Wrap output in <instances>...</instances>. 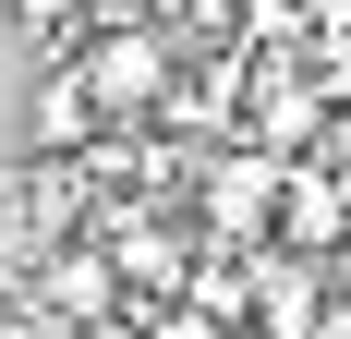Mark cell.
<instances>
[{
  "instance_id": "6da1fadb",
  "label": "cell",
  "mask_w": 351,
  "mask_h": 339,
  "mask_svg": "<svg viewBox=\"0 0 351 339\" xmlns=\"http://www.w3.org/2000/svg\"><path fill=\"white\" fill-rule=\"evenodd\" d=\"M73 73H85V97H97L109 134H134V121H158L182 85V36L170 25H97L85 49H73Z\"/></svg>"
},
{
  "instance_id": "7a4b0ae2",
  "label": "cell",
  "mask_w": 351,
  "mask_h": 339,
  "mask_svg": "<svg viewBox=\"0 0 351 339\" xmlns=\"http://www.w3.org/2000/svg\"><path fill=\"white\" fill-rule=\"evenodd\" d=\"M194 242L206 255H267V231H279V158H254V145H218V158H194Z\"/></svg>"
},
{
  "instance_id": "3957f363",
  "label": "cell",
  "mask_w": 351,
  "mask_h": 339,
  "mask_svg": "<svg viewBox=\"0 0 351 339\" xmlns=\"http://www.w3.org/2000/svg\"><path fill=\"white\" fill-rule=\"evenodd\" d=\"M25 315H49L61 339H85V327H109V315H134V303H121V279H109L97 242H49L36 279H25Z\"/></svg>"
},
{
  "instance_id": "277c9868",
  "label": "cell",
  "mask_w": 351,
  "mask_h": 339,
  "mask_svg": "<svg viewBox=\"0 0 351 339\" xmlns=\"http://www.w3.org/2000/svg\"><path fill=\"white\" fill-rule=\"evenodd\" d=\"M267 242L303 255V267H339V255H351V182L327 158H291L279 170V231H267Z\"/></svg>"
},
{
  "instance_id": "5b68a950",
  "label": "cell",
  "mask_w": 351,
  "mask_h": 339,
  "mask_svg": "<svg viewBox=\"0 0 351 339\" xmlns=\"http://www.w3.org/2000/svg\"><path fill=\"white\" fill-rule=\"evenodd\" d=\"M327 291L339 279L327 267H303V255H254V339H327Z\"/></svg>"
},
{
  "instance_id": "8992f818",
  "label": "cell",
  "mask_w": 351,
  "mask_h": 339,
  "mask_svg": "<svg viewBox=\"0 0 351 339\" xmlns=\"http://www.w3.org/2000/svg\"><path fill=\"white\" fill-rule=\"evenodd\" d=\"M109 121H97V97H85V73L73 61H36V85H25V145L36 158H85Z\"/></svg>"
}]
</instances>
